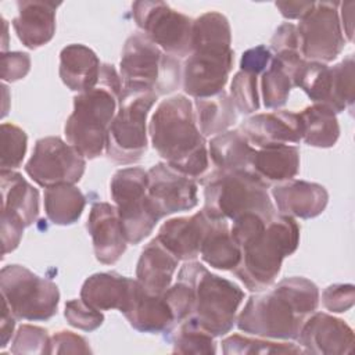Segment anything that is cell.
I'll return each mask as SVG.
<instances>
[{"instance_id": "obj_40", "label": "cell", "mask_w": 355, "mask_h": 355, "mask_svg": "<svg viewBox=\"0 0 355 355\" xmlns=\"http://www.w3.org/2000/svg\"><path fill=\"white\" fill-rule=\"evenodd\" d=\"M230 97L237 111L251 114L259 108L257 75L239 71L230 83Z\"/></svg>"}, {"instance_id": "obj_9", "label": "cell", "mask_w": 355, "mask_h": 355, "mask_svg": "<svg viewBox=\"0 0 355 355\" xmlns=\"http://www.w3.org/2000/svg\"><path fill=\"white\" fill-rule=\"evenodd\" d=\"M119 69L122 86L150 89L157 96L178 89L182 78L179 60L164 53L143 32L125 42Z\"/></svg>"}, {"instance_id": "obj_35", "label": "cell", "mask_w": 355, "mask_h": 355, "mask_svg": "<svg viewBox=\"0 0 355 355\" xmlns=\"http://www.w3.org/2000/svg\"><path fill=\"white\" fill-rule=\"evenodd\" d=\"M222 351L225 355H275V354H305L298 345L288 341H270L263 337H247L232 334L222 340Z\"/></svg>"}, {"instance_id": "obj_42", "label": "cell", "mask_w": 355, "mask_h": 355, "mask_svg": "<svg viewBox=\"0 0 355 355\" xmlns=\"http://www.w3.org/2000/svg\"><path fill=\"white\" fill-rule=\"evenodd\" d=\"M65 319L76 329L85 331H93L100 327L104 322V315L101 311L90 306L82 298L71 300L65 304Z\"/></svg>"}, {"instance_id": "obj_19", "label": "cell", "mask_w": 355, "mask_h": 355, "mask_svg": "<svg viewBox=\"0 0 355 355\" xmlns=\"http://www.w3.org/2000/svg\"><path fill=\"white\" fill-rule=\"evenodd\" d=\"M272 196L280 214L301 219L320 215L329 201V193L322 184L295 179L273 186Z\"/></svg>"}, {"instance_id": "obj_24", "label": "cell", "mask_w": 355, "mask_h": 355, "mask_svg": "<svg viewBox=\"0 0 355 355\" xmlns=\"http://www.w3.org/2000/svg\"><path fill=\"white\" fill-rule=\"evenodd\" d=\"M135 280L116 272H101L89 276L82 288L80 298L98 311L126 308Z\"/></svg>"}, {"instance_id": "obj_43", "label": "cell", "mask_w": 355, "mask_h": 355, "mask_svg": "<svg viewBox=\"0 0 355 355\" xmlns=\"http://www.w3.org/2000/svg\"><path fill=\"white\" fill-rule=\"evenodd\" d=\"M323 305L330 312H345L352 308L355 301V288L352 284H331L322 294Z\"/></svg>"}, {"instance_id": "obj_14", "label": "cell", "mask_w": 355, "mask_h": 355, "mask_svg": "<svg viewBox=\"0 0 355 355\" xmlns=\"http://www.w3.org/2000/svg\"><path fill=\"white\" fill-rule=\"evenodd\" d=\"M86 159L71 144L57 136L39 139L25 165V172L39 186L75 184L85 173Z\"/></svg>"}, {"instance_id": "obj_34", "label": "cell", "mask_w": 355, "mask_h": 355, "mask_svg": "<svg viewBox=\"0 0 355 355\" xmlns=\"http://www.w3.org/2000/svg\"><path fill=\"white\" fill-rule=\"evenodd\" d=\"M293 72L291 67L276 57L272 58L261 79L262 100L266 108H280L287 103L293 87Z\"/></svg>"}, {"instance_id": "obj_25", "label": "cell", "mask_w": 355, "mask_h": 355, "mask_svg": "<svg viewBox=\"0 0 355 355\" xmlns=\"http://www.w3.org/2000/svg\"><path fill=\"white\" fill-rule=\"evenodd\" d=\"M100 68L98 57L85 44H68L60 53V78L72 92L93 89L98 82Z\"/></svg>"}, {"instance_id": "obj_16", "label": "cell", "mask_w": 355, "mask_h": 355, "mask_svg": "<svg viewBox=\"0 0 355 355\" xmlns=\"http://www.w3.org/2000/svg\"><path fill=\"white\" fill-rule=\"evenodd\" d=\"M305 354L341 355L354 349V331L338 318L324 312H313L295 338Z\"/></svg>"}, {"instance_id": "obj_7", "label": "cell", "mask_w": 355, "mask_h": 355, "mask_svg": "<svg viewBox=\"0 0 355 355\" xmlns=\"http://www.w3.org/2000/svg\"><path fill=\"white\" fill-rule=\"evenodd\" d=\"M178 279L189 283L193 297L191 316L214 337L225 336L237 319V311L244 300V291L233 282L211 273L197 261H187Z\"/></svg>"}, {"instance_id": "obj_50", "label": "cell", "mask_w": 355, "mask_h": 355, "mask_svg": "<svg viewBox=\"0 0 355 355\" xmlns=\"http://www.w3.org/2000/svg\"><path fill=\"white\" fill-rule=\"evenodd\" d=\"M341 6V28H343V33H345L348 42H352V26H354V1H348V3H340Z\"/></svg>"}, {"instance_id": "obj_2", "label": "cell", "mask_w": 355, "mask_h": 355, "mask_svg": "<svg viewBox=\"0 0 355 355\" xmlns=\"http://www.w3.org/2000/svg\"><path fill=\"white\" fill-rule=\"evenodd\" d=\"M148 135L154 150L176 171L202 178L208 169V147L201 135L191 101L176 94L162 100L151 115Z\"/></svg>"}, {"instance_id": "obj_28", "label": "cell", "mask_w": 355, "mask_h": 355, "mask_svg": "<svg viewBox=\"0 0 355 355\" xmlns=\"http://www.w3.org/2000/svg\"><path fill=\"white\" fill-rule=\"evenodd\" d=\"M255 151L239 129L216 135L208 143V157L219 171L251 172Z\"/></svg>"}, {"instance_id": "obj_10", "label": "cell", "mask_w": 355, "mask_h": 355, "mask_svg": "<svg viewBox=\"0 0 355 355\" xmlns=\"http://www.w3.org/2000/svg\"><path fill=\"white\" fill-rule=\"evenodd\" d=\"M110 193L126 241L139 244L161 219L147 193V171L139 166L116 171L110 183Z\"/></svg>"}, {"instance_id": "obj_33", "label": "cell", "mask_w": 355, "mask_h": 355, "mask_svg": "<svg viewBox=\"0 0 355 355\" xmlns=\"http://www.w3.org/2000/svg\"><path fill=\"white\" fill-rule=\"evenodd\" d=\"M293 86L304 90L313 103L331 108V67L304 60L293 72Z\"/></svg>"}, {"instance_id": "obj_29", "label": "cell", "mask_w": 355, "mask_h": 355, "mask_svg": "<svg viewBox=\"0 0 355 355\" xmlns=\"http://www.w3.org/2000/svg\"><path fill=\"white\" fill-rule=\"evenodd\" d=\"M1 186V211L17 214L31 226L39 215V191L21 173L14 171L0 172Z\"/></svg>"}, {"instance_id": "obj_22", "label": "cell", "mask_w": 355, "mask_h": 355, "mask_svg": "<svg viewBox=\"0 0 355 355\" xmlns=\"http://www.w3.org/2000/svg\"><path fill=\"white\" fill-rule=\"evenodd\" d=\"M60 4L44 0L18 1V15L12 19V28L25 47L33 50L53 39Z\"/></svg>"}, {"instance_id": "obj_36", "label": "cell", "mask_w": 355, "mask_h": 355, "mask_svg": "<svg viewBox=\"0 0 355 355\" xmlns=\"http://www.w3.org/2000/svg\"><path fill=\"white\" fill-rule=\"evenodd\" d=\"M173 354H215L216 344L214 336L202 329L193 318L178 323L172 334Z\"/></svg>"}, {"instance_id": "obj_32", "label": "cell", "mask_w": 355, "mask_h": 355, "mask_svg": "<svg viewBox=\"0 0 355 355\" xmlns=\"http://www.w3.org/2000/svg\"><path fill=\"white\" fill-rule=\"evenodd\" d=\"M86 205L83 193L75 184H57L44 191V211L54 225L75 223Z\"/></svg>"}, {"instance_id": "obj_46", "label": "cell", "mask_w": 355, "mask_h": 355, "mask_svg": "<svg viewBox=\"0 0 355 355\" xmlns=\"http://www.w3.org/2000/svg\"><path fill=\"white\" fill-rule=\"evenodd\" d=\"M31 69V58L26 53L10 51L1 53V79L15 82L26 76Z\"/></svg>"}, {"instance_id": "obj_5", "label": "cell", "mask_w": 355, "mask_h": 355, "mask_svg": "<svg viewBox=\"0 0 355 355\" xmlns=\"http://www.w3.org/2000/svg\"><path fill=\"white\" fill-rule=\"evenodd\" d=\"M298 243L300 226L295 219L276 214L240 247L241 259L233 273L248 290L262 291L275 283L283 259L295 252Z\"/></svg>"}, {"instance_id": "obj_48", "label": "cell", "mask_w": 355, "mask_h": 355, "mask_svg": "<svg viewBox=\"0 0 355 355\" xmlns=\"http://www.w3.org/2000/svg\"><path fill=\"white\" fill-rule=\"evenodd\" d=\"M275 6L284 18L301 19L313 7V1H276Z\"/></svg>"}, {"instance_id": "obj_39", "label": "cell", "mask_w": 355, "mask_h": 355, "mask_svg": "<svg viewBox=\"0 0 355 355\" xmlns=\"http://www.w3.org/2000/svg\"><path fill=\"white\" fill-rule=\"evenodd\" d=\"M1 171H12L22 164L26 153L28 136L14 123H1Z\"/></svg>"}, {"instance_id": "obj_45", "label": "cell", "mask_w": 355, "mask_h": 355, "mask_svg": "<svg viewBox=\"0 0 355 355\" xmlns=\"http://www.w3.org/2000/svg\"><path fill=\"white\" fill-rule=\"evenodd\" d=\"M24 220L14 212L1 211V247L3 255L14 251L22 237L25 229Z\"/></svg>"}, {"instance_id": "obj_6", "label": "cell", "mask_w": 355, "mask_h": 355, "mask_svg": "<svg viewBox=\"0 0 355 355\" xmlns=\"http://www.w3.org/2000/svg\"><path fill=\"white\" fill-rule=\"evenodd\" d=\"M204 208L215 219L236 220L247 214H258L265 219L276 215L268 186L252 172L215 169L202 176Z\"/></svg>"}, {"instance_id": "obj_21", "label": "cell", "mask_w": 355, "mask_h": 355, "mask_svg": "<svg viewBox=\"0 0 355 355\" xmlns=\"http://www.w3.org/2000/svg\"><path fill=\"white\" fill-rule=\"evenodd\" d=\"M122 313L129 324L141 333H165L176 323L164 295L146 291L137 280H135L130 298Z\"/></svg>"}, {"instance_id": "obj_13", "label": "cell", "mask_w": 355, "mask_h": 355, "mask_svg": "<svg viewBox=\"0 0 355 355\" xmlns=\"http://www.w3.org/2000/svg\"><path fill=\"white\" fill-rule=\"evenodd\" d=\"M338 7V1H318L300 19L297 31L304 60L326 64L343 51L345 37Z\"/></svg>"}, {"instance_id": "obj_12", "label": "cell", "mask_w": 355, "mask_h": 355, "mask_svg": "<svg viewBox=\"0 0 355 355\" xmlns=\"http://www.w3.org/2000/svg\"><path fill=\"white\" fill-rule=\"evenodd\" d=\"M133 18L143 33L164 53L182 58L191 53L193 19L164 1H135Z\"/></svg>"}, {"instance_id": "obj_27", "label": "cell", "mask_w": 355, "mask_h": 355, "mask_svg": "<svg viewBox=\"0 0 355 355\" xmlns=\"http://www.w3.org/2000/svg\"><path fill=\"white\" fill-rule=\"evenodd\" d=\"M200 255L205 263L219 270H233L239 265L241 250L232 237L229 220L211 218L200 247Z\"/></svg>"}, {"instance_id": "obj_37", "label": "cell", "mask_w": 355, "mask_h": 355, "mask_svg": "<svg viewBox=\"0 0 355 355\" xmlns=\"http://www.w3.org/2000/svg\"><path fill=\"white\" fill-rule=\"evenodd\" d=\"M355 62L354 55H347L343 61L331 67V110L338 114L354 105L355 92Z\"/></svg>"}, {"instance_id": "obj_4", "label": "cell", "mask_w": 355, "mask_h": 355, "mask_svg": "<svg viewBox=\"0 0 355 355\" xmlns=\"http://www.w3.org/2000/svg\"><path fill=\"white\" fill-rule=\"evenodd\" d=\"M121 92L122 79L114 65L101 64L97 85L73 97V111L65 122L64 133L67 143L85 158L93 159L104 151Z\"/></svg>"}, {"instance_id": "obj_30", "label": "cell", "mask_w": 355, "mask_h": 355, "mask_svg": "<svg viewBox=\"0 0 355 355\" xmlns=\"http://www.w3.org/2000/svg\"><path fill=\"white\" fill-rule=\"evenodd\" d=\"M302 140L312 147L329 148L340 136V125L336 112L324 104H312L300 114Z\"/></svg>"}, {"instance_id": "obj_15", "label": "cell", "mask_w": 355, "mask_h": 355, "mask_svg": "<svg viewBox=\"0 0 355 355\" xmlns=\"http://www.w3.org/2000/svg\"><path fill=\"white\" fill-rule=\"evenodd\" d=\"M147 193L159 218L193 209L198 204L197 183L166 162L147 171Z\"/></svg>"}, {"instance_id": "obj_26", "label": "cell", "mask_w": 355, "mask_h": 355, "mask_svg": "<svg viewBox=\"0 0 355 355\" xmlns=\"http://www.w3.org/2000/svg\"><path fill=\"white\" fill-rule=\"evenodd\" d=\"M300 171V150L295 146L258 148L252 157L251 172L266 186L291 180Z\"/></svg>"}, {"instance_id": "obj_49", "label": "cell", "mask_w": 355, "mask_h": 355, "mask_svg": "<svg viewBox=\"0 0 355 355\" xmlns=\"http://www.w3.org/2000/svg\"><path fill=\"white\" fill-rule=\"evenodd\" d=\"M15 316L12 315L10 306L7 305L6 301H3V315H1V348H4L8 341L12 337L14 327H15Z\"/></svg>"}, {"instance_id": "obj_8", "label": "cell", "mask_w": 355, "mask_h": 355, "mask_svg": "<svg viewBox=\"0 0 355 355\" xmlns=\"http://www.w3.org/2000/svg\"><path fill=\"white\" fill-rule=\"evenodd\" d=\"M157 93L143 87H125L116 114L110 125L105 153L116 164L137 162L147 150V116L157 101Z\"/></svg>"}, {"instance_id": "obj_3", "label": "cell", "mask_w": 355, "mask_h": 355, "mask_svg": "<svg viewBox=\"0 0 355 355\" xmlns=\"http://www.w3.org/2000/svg\"><path fill=\"white\" fill-rule=\"evenodd\" d=\"M230 43L232 31L223 14L208 11L193 21L191 53L182 71L189 96L204 98L223 92L234 61Z\"/></svg>"}, {"instance_id": "obj_1", "label": "cell", "mask_w": 355, "mask_h": 355, "mask_svg": "<svg viewBox=\"0 0 355 355\" xmlns=\"http://www.w3.org/2000/svg\"><path fill=\"white\" fill-rule=\"evenodd\" d=\"M319 288L301 276L286 277L265 293L251 295L236 319L239 330L269 338L295 340L318 309Z\"/></svg>"}, {"instance_id": "obj_23", "label": "cell", "mask_w": 355, "mask_h": 355, "mask_svg": "<svg viewBox=\"0 0 355 355\" xmlns=\"http://www.w3.org/2000/svg\"><path fill=\"white\" fill-rule=\"evenodd\" d=\"M179 259L154 237L141 251L136 266V280L151 293L162 295L172 283Z\"/></svg>"}, {"instance_id": "obj_11", "label": "cell", "mask_w": 355, "mask_h": 355, "mask_svg": "<svg viewBox=\"0 0 355 355\" xmlns=\"http://www.w3.org/2000/svg\"><path fill=\"white\" fill-rule=\"evenodd\" d=\"M3 301L24 320H49L57 313L60 291L55 283L22 265H7L0 272Z\"/></svg>"}, {"instance_id": "obj_38", "label": "cell", "mask_w": 355, "mask_h": 355, "mask_svg": "<svg viewBox=\"0 0 355 355\" xmlns=\"http://www.w3.org/2000/svg\"><path fill=\"white\" fill-rule=\"evenodd\" d=\"M270 49L275 51L276 58L291 67L294 71L304 61L300 35L294 24L284 22L275 31L270 39Z\"/></svg>"}, {"instance_id": "obj_41", "label": "cell", "mask_w": 355, "mask_h": 355, "mask_svg": "<svg viewBox=\"0 0 355 355\" xmlns=\"http://www.w3.org/2000/svg\"><path fill=\"white\" fill-rule=\"evenodd\" d=\"M50 336L47 330L39 326L22 324L11 345L12 354H49Z\"/></svg>"}, {"instance_id": "obj_18", "label": "cell", "mask_w": 355, "mask_h": 355, "mask_svg": "<svg viewBox=\"0 0 355 355\" xmlns=\"http://www.w3.org/2000/svg\"><path fill=\"white\" fill-rule=\"evenodd\" d=\"M87 230L92 236L94 255L98 262L112 265L126 251L128 241L115 205L108 202L93 204L87 218Z\"/></svg>"}, {"instance_id": "obj_47", "label": "cell", "mask_w": 355, "mask_h": 355, "mask_svg": "<svg viewBox=\"0 0 355 355\" xmlns=\"http://www.w3.org/2000/svg\"><path fill=\"white\" fill-rule=\"evenodd\" d=\"M272 61V51L263 44H259L257 47L248 49L243 53L240 60V71L258 75L263 72Z\"/></svg>"}, {"instance_id": "obj_44", "label": "cell", "mask_w": 355, "mask_h": 355, "mask_svg": "<svg viewBox=\"0 0 355 355\" xmlns=\"http://www.w3.org/2000/svg\"><path fill=\"white\" fill-rule=\"evenodd\" d=\"M87 341L72 331L61 330L50 337L49 354H90Z\"/></svg>"}, {"instance_id": "obj_17", "label": "cell", "mask_w": 355, "mask_h": 355, "mask_svg": "<svg viewBox=\"0 0 355 355\" xmlns=\"http://www.w3.org/2000/svg\"><path fill=\"white\" fill-rule=\"evenodd\" d=\"M239 130L250 144L258 148L297 144L302 140L300 116L287 110L255 114L247 118Z\"/></svg>"}, {"instance_id": "obj_31", "label": "cell", "mask_w": 355, "mask_h": 355, "mask_svg": "<svg viewBox=\"0 0 355 355\" xmlns=\"http://www.w3.org/2000/svg\"><path fill=\"white\" fill-rule=\"evenodd\" d=\"M194 105L197 125L204 137L220 135L237 121L233 100L225 90L211 97L196 98Z\"/></svg>"}, {"instance_id": "obj_20", "label": "cell", "mask_w": 355, "mask_h": 355, "mask_svg": "<svg viewBox=\"0 0 355 355\" xmlns=\"http://www.w3.org/2000/svg\"><path fill=\"white\" fill-rule=\"evenodd\" d=\"M209 223L211 216L204 211L191 216L171 218L161 225L157 239L179 261H194L200 255V247Z\"/></svg>"}]
</instances>
